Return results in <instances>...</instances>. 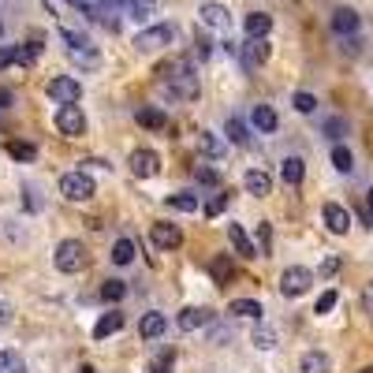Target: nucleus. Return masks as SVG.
<instances>
[{
	"label": "nucleus",
	"instance_id": "f257e3e1",
	"mask_svg": "<svg viewBox=\"0 0 373 373\" xmlns=\"http://www.w3.org/2000/svg\"><path fill=\"white\" fill-rule=\"evenodd\" d=\"M175 41V26L172 23H157V26H145L135 34V48L138 53H157V48H165Z\"/></svg>",
	"mask_w": 373,
	"mask_h": 373
},
{
	"label": "nucleus",
	"instance_id": "f03ea898",
	"mask_svg": "<svg viewBox=\"0 0 373 373\" xmlns=\"http://www.w3.org/2000/svg\"><path fill=\"white\" fill-rule=\"evenodd\" d=\"M86 265V247L78 239H63L56 247V269L60 272H78Z\"/></svg>",
	"mask_w": 373,
	"mask_h": 373
},
{
	"label": "nucleus",
	"instance_id": "7ed1b4c3",
	"mask_svg": "<svg viewBox=\"0 0 373 373\" xmlns=\"http://www.w3.org/2000/svg\"><path fill=\"white\" fill-rule=\"evenodd\" d=\"M310 284H314V272H310V269L291 265V269H284V277H280V295L299 299V295H306V291H310Z\"/></svg>",
	"mask_w": 373,
	"mask_h": 373
},
{
	"label": "nucleus",
	"instance_id": "20e7f679",
	"mask_svg": "<svg viewBox=\"0 0 373 373\" xmlns=\"http://www.w3.org/2000/svg\"><path fill=\"white\" fill-rule=\"evenodd\" d=\"M93 180H90V175L86 172H68V175H63V180H60V194H63V198H68V202H86V198H93Z\"/></svg>",
	"mask_w": 373,
	"mask_h": 373
},
{
	"label": "nucleus",
	"instance_id": "39448f33",
	"mask_svg": "<svg viewBox=\"0 0 373 373\" xmlns=\"http://www.w3.org/2000/svg\"><path fill=\"white\" fill-rule=\"evenodd\" d=\"M48 97H53L56 105H75L78 97H83V83L71 78V75H60V78L48 83Z\"/></svg>",
	"mask_w": 373,
	"mask_h": 373
},
{
	"label": "nucleus",
	"instance_id": "423d86ee",
	"mask_svg": "<svg viewBox=\"0 0 373 373\" xmlns=\"http://www.w3.org/2000/svg\"><path fill=\"white\" fill-rule=\"evenodd\" d=\"M56 127H60V135L78 138V135L86 131V116H83V108H78V105H60V112H56Z\"/></svg>",
	"mask_w": 373,
	"mask_h": 373
},
{
	"label": "nucleus",
	"instance_id": "0eeeda50",
	"mask_svg": "<svg viewBox=\"0 0 373 373\" xmlns=\"http://www.w3.org/2000/svg\"><path fill=\"white\" fill-rule=\"evenodd\" d=\"M180 329L183 332H198V329H205L209 321H213V310H205V306H187V310H180Z\"/></svg>",
	"mask_w": 373,
	"mask_h": 373
},
{
	"label": "nucleus",
	"instance_id": "6e6552de",
	"mask_svg": "<svg viewBox=\"0 0 373 373\" xmlns=\"http://www.w3.org/2000/svg\"><path fill=\"white\" fill-rule=\"evenodd\" d=\"M198 19H202L205 26H213V30H228V26H232V15H228V8H224V4H213V0L198 8Z\"/></svg>",
	"mask_w": 373,
	"mask_h": 373
},
{
	"label": "nucleus",
	"instance_id": "1a4fd4ad",
	"mask_svg": "<svg viewBox=\"0 0 373 373\" xmlns=\"http://www.w3.org/2000/svg\"><path fill=\"white\" fill-rule=\"evenodd\" d=\"M131 172L142 175V180H150V175L160 172V157H157L153 150H135V153H131Z\"/></svg>",
	"mask_w": 373,
	"mask_h": 373
},
{
	"label": "nucleus",
	"instance_id": "9d476101",
	"mask_svg": "<svg viewBox=\"0 0 373 373\" xmlns=\"http://www.w3.org/2000/svg\"><path fill=\"white\" fill-rule=\"evenodd\" d=\"M359 26H362V19H359V11H354V8H336L332 11V30L339 38H351Z\"/></svg>",
	"mask_w": 373,
	"mask_h": 373
},
{
	"label": "nucleus",
	"instance_id": "9b49d317",
	"mask_svg": "<svg viewBox=\"0 0 373 373\" xmlns=\"http://www.w3.org/2000/svg\"><path fill=\"white\" fill-rule=\"evenodd\" d=\"M150 239L157 242L160 250H175V247L183 242V232L175 228V224H153V228H150Z\"/></svg>",
	"mask_w": 373,
	"mask_h": 373
},
{
	"label": "nucleus",
	"instance_id": "f8f14e48",
	"mask_svg": "<svg viewBox=\"0 0 373 373\" xmlns=\"http://www.w3.org/2000/svg\"><path fill=\"white\" fill-rule=\"evenodd\" d=\"M325 224H329L332 235H347V232H351V213H347L344 205L329 202V205H325Z\"/></svg>",
	"mask_w": 373,
	"mask_h": 373
},
{
	"label": "nucleus",
	"instance_id": "ddd939ff",
	"mask_svg": "<svg viewBox=\"0 0 373 373\" xmlns=\"http://www.w3.org/2000/svg\"><path fill=\"white\" fill-rule=\"evenodd\" d=\"M265 60H269V45H265V38H250L247 45H242V68H262Z\"/></svg>",
	"mask_w": 373,
	"mask_h": 373
},
{
	"label": "nucleus",
	"instance_id": "4468645a",
	"mask_svg": "<svg viewBox=\"0 0 373 373\" xmlns=\"http://www.w3.org/2000/svg\"><path fill=\"white\" fill-rule=\"evenodd\" d=\"M172 93H180V97H194V93H198V75H194L187 63H180V71L172 75Z\"/></svg>",
	"mask_w": 373,
	"mask_h": 373
},
{
	"label": "nucleus",
	"instance_id": "2eb2a0df",
	"mask_svg": "<svg viewBox=\"0 0 373 373\" xmlns=\"http://www.w3.org/2000/svg\"><path fill=\"white\" fill-rule=\"evenodd\" d=\"M242 26H247V38H265L272 30V15L269 11H250L247 19H242Z\"/></svg>",
	"mask_w": 373,
	"mask_h": 373
},
{
	"label": "nucleus",
	"instance_id": "dca6fc26",
	"mask_svg": "<svg viewBox=\"0 0 373 373\" xmlns=\"http://www.w3.org/2000/svg\"><path fill=\"white\" fill-rule=\"evenodd\" d=\"M250 123L257 127V131H262V135H272V131H277V112H272L269 105H254V112H250Z\"/></svg>",
	"mask_w": 373,
	"mask_h": 373
},
{
	"label": "nucleus",
	"instance_id": "f3484780",
	"mask_svg": "<svg viewBox=\"0 0 373 373\" xmlns=\"http://www.w3.org/2000/svg\"><path fill=\"white\" fill-rule=\"evenodd\" d=\"M242 187H247L250 194H257V198H265V194L272 190V180H269L262 168H250L247 175H242Z\"/></svg>",
	"mask_w": 373,
	"mask_h": 373
},
{
	"label": "nucleus",
	"instance_id": "a211bd4d",
	"mask_svg": "<svg viewBox=\"0 0 373 373\" xmlns=\"http://www.w3.org/2000/svg\"><path fill=\"white\" fill-rule=\"evenodd\" d=\"M165 329H168V317H165V314H145V317L138 321V336H142V339H157Z\"/></svg>",
	"mask_w": 373,
	"mask_h": 373
},
{
	"label": "nucleus",
	"instance_id": "6ab92c4d",
	"mask_svg": "<svg viewBox=\"0 0 373 373\" xmlns=\"http://www.w3.org/2000/svg\"><path fill=\"white\" fill-rule=\"evenodd\" d=\"M280 175H284V183H287V187H299V183H302V175H306L302 157H287L284 165H280Z\"/></svg>",
	"mask_w": 373,
	"mask_h": 373
},
{
	"label": "nucleus",
	"instance_id": "aec40b11",
	"mask_svg": "<svg viewBox=\"0 0 373 373\" xmlns=\"http://www.w3.org/2000/svg\"><path fill=\"white\" fill-rule=\"evenodd\" d=\"M302 373H329L332 362H329V354H321V351H306L302 354V362H299Z\"/></svg>",
	"mask_w": 373,
	"mask_h": 373
},
{
	"label": "nucleus",
	"instance_id": "412c9836",
	"mask_svg": "<svg viewBox=\"0 0 373 373\" xmlns=\"http://www.w3.org/2000/svg\"><path fill=\"white\" fill-rule=\"evenodd\" d=\"M209 277H213V284H228L232 280V257L228 254H220V257H213V262H209Z\"/></svg>",
	"mask_w": 373,
	"mask_h": 373
},
{
	"label": "nucleus",
	"instance_id": "4be33fe9",
	"mask_svg": "<svg viewBox=\"0 0 373 373\" xmlns=\"http://www.w3.org/2000/svg\"><path fill=\"white\" fill-rule=\"evenodd\" d=\"M120 329H123V314L112 310V314H105V317L93 325V336H97V339H108L112 332H120Z\"/></svg>",
	"mask_w": 373,
	"mask_h": 373
},
{
	"label": "nucleus",
	"instance_id": "5701e85b",
	"mask_svg": "<svg viewBox=\"0 0 373 373\" xmlns=\"http://www.w3.org/2000/svg\"><path fill=\"white\" fill-rule=\"evenodd\" d=\"M228 239H232L235 254H242V257H254V242L247 239V232H242L239 224H228Z\"/></svg>",
	"mask_w": 373,
	"mask_h": 373
},
{
	"label": "nucleus",
	"instance_id": "b1692460",
	"mask_svg": "<svg viewBox=\"0 0 373 373\" xmlns=\"http://www.w3.org/2000/svg\"><path fill=\"white\" fill-rule=\"evenodd\" d=\"M228 314H235V317H262L265 310H262V302H254V299H235L228 306Z\"/></svg>",
	"mask_w": 373,
	"mask_h": 373
},
{
	"label": "nucleus",
	"instance_id": "393cba45",
	"mask_svg": "<svg viewBox=\"0 0 373 373\" xmlns=\"http://www.w3.org/2000/svg\"><path fill=\"white\" fill-rule=\"evenodd\" d=\"M138 123L150 127V131H160V127L168 123V116H165L160 108H138Z\"/></svg>",
	"mask_w": 373,
	"mask_h": 373
},
{
	"label": "nucleus",
	"instance_id": "a878e982",
	"mask_svg": "<svg viewBox=\"0 0 373 373\" xmlns=\"http://www.w3.org/2000/svg\"><path fill=\"white\" fill-rule=\"evenodd\" d=\"M112 262H116V265H131L135 262V242L131 239H116V247H112Z\"/></svg>",
	"mask_w": 373,
	"mask_h": 373
},
{
	"label": "nucleus",
	"instance_id": "bb28decb",
	"mask_svg": "<svg viewBox=\"0 0 373 373\" xmlns=\"http://www.w3.org/2000/svg\"><path fill=\"white\" fill-rule=\"evenodd\" d=\"M198 145H202V153H209V157H224V150H228V145H224L213 131H202L198 135Z\"/></svg>",
	"mask_w": 373,
	"mask_h": 373
},
{
	"label": "nucleus",
	"instance_id": "cd10ccee",
	"mask_svg": "<svg viewBox=\"0 0 373 373\" xmlns=\"http://www.w3.org/2000/svg\"><path fill=\"white\" fill-rule=\"evenodd\" d=\"M165 205L168 209H180V213H194V209H198V198H194V194H168Z\"/></svg>",
	"mask_w": 373,
	"mask_h": 373
},
{
	"label": "nucleus",
	"instance_id": "c85d7f7f",
	"mask_svg": "<svg viewBox=\"0 0 373 373\" xmlns=\"http://www.w3.org/2000/svg\"><path fill=\"white\" fill-rule=\"evenodd\" d=\"M332 168H336V172H344V175L354 168V157H351L347 145H332Z\"/></svg>",
	"mask_w": 373,
	"mask_h": 373
},
{
	"label": "nucleus",
	"instance_id": "c756f323",
	"mask_svg": "<svg viewBox=\"0 0 373 373\" xmlns=\"http://www.w3.org/2000/svg\"><path fill=\"white\" fill-rule=\"evenodd\" d=\"M157 8V0H127V11H131V19H150Z\"/></svg>",
	"mask_w": 373,
	"mask_h": 373
},
{
	"label": "nucleus",
	"instance_id": "7c9ffc66",
	"mask_svg": "<svg viewBox=\"0 0 373 373\" xmlns=\"http://www.w3.org/2000/svg\"><path fill=\"white\" fill-rule=\"evenodd\" d=\"M228 138H232L235 145H250V135H247V123H242L239 116H232V120H228Z\"/></svg>",
	"mask_w": 373,
	"mask_h": 373
},
{
	"label": "nucleus",
	"instance_id": "2f4dec72",
	"mask_svg": "<svg viewBox=\"0 0 373 373\" xmlns=\"http://www.w3.org/2000/svg\"><path fill=\"white\" fill-rule=\"evenodd\" d=\"M68 53H71V60H75V63H83V68H97V63H101V60H97V53H93V48H86V45L68 48Z\"/></svg>",
	"mask_w": 373,
	"mask_h": 373
},
{
	"label": "nucleus",
	"instance_id": "473e14b6",
	"mask_svg": "<svg viewBox=\"0 0 373 373\" xmlns=\"http://www.w3.org/2000/svg\"><path fill=\"white\" fill-rule=\"evenodd\" d=\"M123 295H127V284H123V280H108V284L101 287V299H105V302H120Z\"/></svg>",
	"mask_w": 373,
	"mask_h": 373
},
{
	"label": "nucleus",
	"instance_id": "72a5a7b5",
	"mask_svg": "<svg viewBox=\"0 0 373 373\" xmlns=\"http://www.w3.org/2000/svg\"><path fill=\"white\" fill-rule=\"evenodd\" d=\"M172 366H175V351H160L150 366V373H172Z\"/></svg>",
	"mask_w": 373,
	"mask_h": 373
},
{
	"label": "nucleus",
	"instance_id": "f704fd0d",
	"mask_svg": "<svg viewBox=\"0 0 373 373\" xmlns=\"http://www.w3.org/2000/svg\"><path fill=\"white\" fill-rule=\"evenodd\" d=\"M254 347H262V351H269V347H277V332H272L269 325H262L254 332Z\"/></svg>",
	"mask_w": 373,
	"mask_h": 373
},
{
	"label": "nucleus",
	"instance_id": "c9c22d12",
	"mask_svg": "<svg viewBox=\"0 0 373 373\" xmlns=\"http://www.w3.org/2000/svg\"><path fill=\"white\" fill-rule=\"evenodd\" d=\"M41 56V45L38 41H30L26 48H15V63H34Z\"/></svg>",
	"mask_w": 373,
	"mask_h": 373
},
{
	"label": "nucleus",
	"instance_id": "e433bc0d",
	"mask_svg": "<svg viewBox=\"0 0 373 373\" xmlns=\"http://www.w3.org/2000/svg\"><path fill=\"white\" fill-rule=\"evenodd\" d=\"M295 108L302 112V116H310V112L317 108V97L314 93H295Z\"/></svg>",
	"mask_w": 373,
	"mask_h": 373
},
{
	"label": "nucleus",
	"instance_id": "4c0bfd02",
	"mask_svg": "<svg viewBox=\"0 0 373 373\" xmlns=\"http://www.w3.org/2000/svg\"><path fill=\"white\" fill-rule=\"evenodd\" d=\"M4 373H26L23 359H19L15 351H4Z\"/></svg>",
	"mask_w": 373,
	"mask_h": 373
},
{
	"label": "nucleus",
	"instance_id": "58836bf2",
	"mask_svg": "<svg viewBox=\"0 0 373 373\" xmlns=\"http://www.w3.org/2000/svg\"><path fill=\"white\" fill-rule=\"evenodd\" d=\"M8 153H11V157H19V160H30V157H34V145H26V142H11V145H8Z\"/></svg>",
	"mask_w": 373,
	"mask_h": 373
},
{
	"label": "nucleus",
	"instance_id": "ea45409f",
	"mask_svg": "<svg viewBox=\"0 0 373 373\" xmlns=\"http://www.w3.org/2000/svg\"><path fill=\"white\" fill-rule=\"evenodd\" d=\"M336 299H339V295H336V291H325V295H321V299H317V306H314V314H329V310H332V306H336Z\"/></svg>",
	"mask_w": 373,
	"mask_h": 373
},
{
	"label": "nucleus",
	"instance_id": "a19ab883",
	"mask_svg": "<svg viewBox=\"0 0 373 373\" xmlns=\"http://www.w3.org/2000/svg\"><path fill=\"white\" fill-rule=\"evenodd\" d=\"M344 131H347V123H344V120H339V116L325 123V135H329V138H344Z\"/></svg>",
	"mask_w": 373,
	"mask_h": 373
},
{
	"label": "nucleus",
	"instance_id": "79ce46f5",
	"mask_svg": "<svg viewBox=\"0 0 373 373\" xmlns=\"http://www.w3.org/2000/svg\"><path fill=\"white\" fill-rule=\"evenodd\" d=\"M224 205H228V198H224V194H217V198H209L205 213H209V217H220V213H224Z\"/></svg>",
	"mask_w": 373,
	"mask_h": 373
},
{
	"label": "nucleus",
	"instance_id": "37998d69",
	"mask_svg": "<svg viewBox=\"0 0 373 373\" xmlns=\"http://www.w3.org/2000/svg\"><path fill=\"white\" fill-rule=\"evenodd\" d=\"M339 272V257L332 254V257H325V262H321V277H336Z\"/></svg>",
	"mask_w": 373,
	"mask_h": 373
},
{
	"label": "nucleus",
	"instance_id": "c03bdc74",
	"mask_svg": "<svg viewBox=\"0 0 373 373\" xmlns=\"http://www.w3.org/2000/svg\"><path fill=\"white\" fill-rule=\"evenodd\" d=\"M362 314H369V317H373V284H366V287H362Z\"/></svg>",
	"mask_w": 373,
	"mask_h": 373
},
{
	"label": "nucleus",
	"instance_id": "a18cd8bd",
	"mask_svg": "<svg viewBox=\"0 0 373 373\" xmlns=\"http://www.w3.org/2000/svg\"><path fill=\"white\" fill-rule=\"evenodd\" d=\"M11 63H15V48L0 45V71H4V68H11Z\"/></svg>",
	"mask_w": 373,
	"mask_h": 373
},
{
	"label": "nucleus",
	"instance_id": "49530a36",
	"mask_svg": "<svg viewBox=\"0 0 373 373\" xmlns=\"http://www.w3.org/2000/svg\"><path fill=\"white\" fill-rule=\"evenodd\" d=\"M194 175H198V180H202V183H217V180H220V175H217L213 168H202V165H198V168H194Z\"/></svg>",
	"mask_w": 373,
	"mask_h": 373
},
{
	"label": "nucleus",
	"instance_id": "de8ad7c7",
	"mask_svg": "<svg viewBox=\"0 0 373 373\" xmlns=\"http://www.w3.org/2000/svg\"><path fill=\"white\" fill-rule=\"evenodd\" d=\"M257 242H262V254H269V228H265V224L257 228Z\"/></svg>",
	"mask_w": 373,
	"mask_h": 373
},
{
	"label": "nucleus",
	"instance_id": "09e8293b",
	"mask_svg": "<svg viewBox=\"0 0 373 373\" xmlns=\"http://www.w3.org/2000/svg\"><path fill=\"white\" fill-rule=\"evenodd\" d=\"M120 4H127V0H97V8H101V15H105L108 8H120Z\"/></svg>",
	"mask_w": 373,
	"mask_h": 373
},
{
	"label": "nucleus",
	"instance_id": "8fccbe9b",
	"mask_svg": "<svg viewBox=\"0 0 373 373\" xmlns=\"http://www.w3.org/2000/svg\"><path fill=\"white\" fill-rule=\"evenodd\" d=\"M8 321H11V310H8L4 302H0V325H8Z\"/></svg>",
	"mask_w": 373,
	"mask_h": 373
},
{
	"label": "nucleus",
	"instance_id": "3c124183",
	"mask_svg": "<svg viewBox=\"0 0 373 373\" xmlns=\"http://www.w3.org/2000/svg\"><path fill=\"white\" fill-rule=\"evenodd\" d=\"M8 101H11V93H8V90H0V105H8Z\"/></svg>",
	"mask_w": 373,
	"mask_h": 373
},
{
	"label": "nucleus",
	"instance_id": "603ef678",
	"mask_svg": "<svg viewBox=\"0 0 373 373\" xmlns=\"http://www.w3.org/2000/svg\"><path fill=\"white\" fill-rule=\"evenodd\" d=\"M366 202H369V213H373V190H369V194H366Z\"/></svg>",
	"mask_w": 373,
	"mask_h": 373
},
{
	"label": "nucleus",
	"instance_id": "864d4df0",
	"mask_svg": "<svg viewBox=\"0 0 373 373\" xmlns=\"http://www.w3.org/2000/svg\"><path fill=\"white\" fill-rule=\"evenodd\" d=\"M78 373H93V366H83V369H78Z\"/></svg>",
	"mask_w": 373,
	"mask_h": 373
},
{
	"label": "nucleus",
	"instance_id": "5fc2aeb1",
	"mask_svg": "<svg viewBox=\"0 0 373 373\" xmlns=\"http://www.w3.org/2000/svg\"><path fill=\"white\" fill-rule=\"evenodd\" d=\"M0 373H4V354H0Z\"/></svg>",
	"mask_w": 373,
	"mask_h": 373
},
{
	"label": "nucleus",
	"instance_id": "6e6d98bb",
	"mask_svg": "<svg viewBox=\"0 0 373 373\" xmlns=\"http://www.w3.org/2000/svg\"><path fill=\"white\" fill-rule=\"evenodd\" d=\"M362 373H373V366H366V369H362Z\"/></svg>",
	"mask_w": 373,
	"mask_h": 373
},
{
	"label": "nucleus",
	"instance_id": "4d7b16f0",
	"mask_svg": "<svg viewBox=\"0 0 373 373\" xmlns=\"http://www.w3.org/2000/svg\"><path fill=\"white\" fill-rule=\"evenodd\" d=\"M0 34H4V23H0Z\"/></svg>",
	"mask_w": 373,
	"mask_h": 373
}]
</instances>
